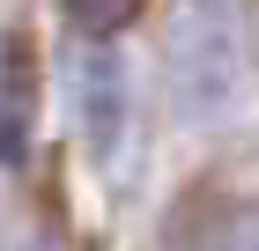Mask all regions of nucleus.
I'll list each match as a JSON object with an SVG mask.
<instances>
[{
	"label": "nucleus",
	"instance_id": "f257e3e1",
	"mask_svg": "<svg viewBox=\"0 0 259 251\" xmlns=\"http://www.w3.org/2000/svg\"><path fill=\"white\" fill-rule=\"evenodd\" d=\"M30 126H37V52L15 30L0 44V170L30 163Z\"/></svg>",
	"mask_w": 259,
	"mask_h": 251
},
{
	"label": "nucleus",
	"instance_id": "f03ea898",
	"mask_svg": "<svg viewBox=\"0 0 259 251\" xmlns=\"http://www.w3.org/2000/svg\"><path fill=\"white\" fill-rule=\"evenodd\" d=\"M81 118H89V148H97V155H111V140H119V118H126L119 52H89V67H81Z\"/></svg>",
	"mask_w": 259,
	"mask_h": 251
},
{
	"label": "nucleus",
	"instance_id": "7ed1b4c3",
	"mask_svg": "<svg viewBox=\"0 0 259 251\" xmlns=\"http://www.w3.org/2000/svg\"><path fill=\"white\" fill-rule=\"evenodd\" d=\"M67 15H74L89 37H119L126 22L141 15V0H67Z\"/></svg>",
	"mask_w": 259,
	"mask_h": 251
},
{
	"label": "nucleus",
	"instance_id": "20e7f679",
	"mask_svg": "<svg viewBox=\"0 0 259 251\" xmlns=\"http://www.w3.org/2000/svg\"><path fill=\"white\" fill-rule=\"evenodd\" d=\"M193 251H259V214H237V222H222L207 244H193Z\"/></svg>",
	"mask_w": 259,
	"mask_h": 251
}]
</instances>
